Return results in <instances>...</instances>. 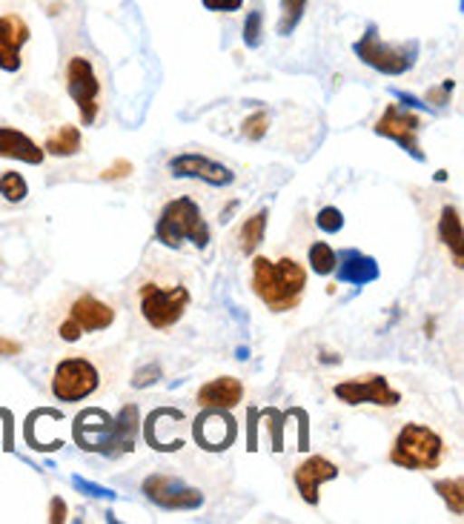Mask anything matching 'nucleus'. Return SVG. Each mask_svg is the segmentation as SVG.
I'll return each mask as SVG.
<instances>
[{
	"label": "nucleus",
	"mask_w": 464,
	"mask_h": 524,
	"mask_svg": "<svg viewBox=\"0 0 464 524\" xmlns=\"http://www.w3.org/2000/svg\"><path fill=\"white\" fill-rule=\"evenodd\" d=\"M261 34H264V12L256 6L244 17V44L246 46H261Z\"/></svg>",
	"instance_id": "obj_26"
},
{
	"label": "nucleus",
	"mask_w": 464,
	"mask_h": 524,
	"mask_svg": "<svg viewBox=\"0 0 464 524\" xmlns=\"http://www.w3.org/2000/svg\"><path fill=\"white\" fill-rule=\"evenodd\" d=\"M421 126H424V121H421L419 115L401 110L399 103H390L387 110H384V115L376 121V132L384 135V138H390V141H396L401 150H407L410 155L421 160V158H424L421 150H419V132H421Z\"/></svg>",
	"instance_id": "obj_11"
},
{
	"label": "nucleus",
	"mask_w": 464,
	"mask_h": 524,
	"mask_svg": "<svg viewBox=\"0 0 464 524\" xmlns=\"http://www.w3.org/2000/svg\"><path fill=\"white\" fill-rule=\"evenodd\" d=\"M98 419H101V424H89L83 415L78 419L75 432H78V442L86 450H98V453H110V456L132 450L135 430H138V410L135 407H123L118 419H110V415H103L98 410Z\"/></svg>",
	"instance_id": "obj_7"
},
{
	"label": "nucleus",
	"mask_w": 464,
	"mask_h": 524,
	"mask_svg": "<svg viewBox=\"0 0 464 524\" xmlns=\"http://www.w3.org/2000/svg\"><path fill=\"white\" fill-rule=\"evenodd\" d=\"M266 218H270V212L258 209L256 215H249V218L238 227L236 241H238V252H241V256H253V252L261 247L264 232H266Z\"/></svg>",
	"instance_id": "obj_20"
},
{
	"label": "nucleus",
	"mask_w": 464,
	"mask_h": 524,
	"mask_svg": "<svg viewBox=\"0 0 464 524\" xmlns=\"http://www.w3.org/2000/svg\"><path fill=\"white\" fill-rule=\"evenodd\" d=\"M123 298L135 327L169 335L187 318L195 301V276L189 267L152 249L132 276Z\"/></svg>",
	"instance_id": "obj_1"
},
{
	"label": "nucleus",
	"mask_w": 464,
	"mask_h": 524,
	"mask_svg": "<svg viewBox=\"0 0 464 524\" xmlns=\"http://www.w3.org/2000/svg\"><path fill=\"white\" fill-rule=\"evenodd\" d=\"M81 147H83L81 130H78V126H72V123H63L61 130H55V132L46 138L44 152L58 155V158H72V155L81 152Z\"/></svg>",
	"instance_id": "obj_21"
},
{
	"label": "nucleus",
	"mask_w": 464,
	"mask_h": 524,
	"mask_svg": "<svg viewBox=\"0 0 464 524\" xmlns=\"http://www.w3.org/2000/svg\"><path fill=\"white\" fill-rule=\"evenodd\" d=\"M355 55H359L367 66L384 72V75H404L416 66L419 58V44H384L379 38L376 26H367V32L362 34V41H355Z\"/></svg>",
	"instance_id": "obj_8"
},
{
	"label": "nucleus",
	"mask_w": 464,
	"mask_h": 524,
	"mask_svg": "<svg viewBox=\"0 0 464 524\" xmlns=\"http://www.w3.org/2000/svg\"><path fill=\"white\" fill-rule=\"evenodd\" d=\"M439 238L441 244L450 249L453 264L461 267V218H459V209L456 207H444L441 209V218H439Z\"/></svg>",
	"instance_id": "obj_19"
},
{
	"label": "nucleus",
	"mask_w": 464,
	"mask_h": 524,
	"mask_svg": "<svg viewBox=\"0 0 464 524\" xmlns=\"http://www.w3.org/2000/svg\"><path fill=\"white\" fill-rule=\"evenodd\" d=\"M21 347L17 344H12V341H0V353H17Z\"/></svg>",
	"instance_id": "obj_33"
},
{
	"label": "nucleus",
	"mask_w": 464,
	"mask_h": 524,
	"mask_svg": "<svg viewBox=\"0 0 464 524\" xmlns=\"http://www.w3.org/2000/svg\"><path fill=\"white\" fill-rule=\"evenodd\" d=\"M333 273L338 276V281L362 286V284H367V281H376V278H379V264L372 261V258H367V256H359V252L347 249L344 256L335 261Z\"/></svg>",
	"instance_id": "obj_18"
},
{
	"label": "nucleus",
	"mask_w": 464,
	"mask_h": 524,
	"mask_svg": "<svg viewBox=\"0 0 464 524\" xmlns=\"http://www.w3.org/2000/svg\"><path fill=\"white\" fill-rule=\"evenodd\" d=\"M123 315V301L118 296L72 286L46 313V335L55 344H81L83 338H95L118 327Z\"/></svg>",
	"instance_id": "obj_2"
},
{
	"label": "nucleus",
	"mask_w": 464,
	"mask_h": 524,
	"mask_svg": "<svg viewBox=\"0 0 464 524\" xmlns=\"http://www.w3.org/2000/svg\"><path fill=\"white\" fill-rule=\"evenodd\" d=\"M209 12H238L244 6V0H201Z\"/></svg>",
	"instance_id": "obj_29"
},
{
	"label": "nucleus",
	"mask_w": 464,
	"mask_h": 524,
	"mask_svg": "<svg viewBox=\"0 0 464 524\" xmlns=\"http://www.w3.org/2000/svg\"><path fill=\"white\" fill-rule=\"evenodd\" d=\"M244 384L238 382V378H232V375H221V378H212V382H207L198 395H195V402H198L201 407L207 410H232V407H238L244 402Z\"/></svg>",
	"instance_id": "obj_16"
},
{
	"label": "nucleus",
	"mask_w": 464,
	"mask_h": 524,
	"mask_svg": "<svg viewBox=\"0 0 464 524\" xmlns=\"http://www.w3.org/2000/svg\"><path fill=\"white\" fill-rule=\"evenodd\" d=\"M310 267H313V273H318V276H330L333 269H335V261H338V256H335V249L327 244V241H315L313 247H310Z\"/></svg>",
	"instance_id": "obj_22"
},
{
	"label": "nucleus",
	"mask_w": 464,
	"mask_h": 524,
	"mask_svg": "<svg viewBox=\"0 0 464 524\" xmlns=\"http://www.w3.org/2000/svg\"><path fill=\"white\" fill-rule=\"evenodd\" d=\"M66 519V504L61 499H52L49 504V521H63Z\"/></svg>",
	"instance_id": "obj_31"
},
{
	"label": "nucleus",
	"mask_w": 464,
	"mask_h": 524,
	"mask_svg": "<svg viewBox=\"0 0 464 524\" xmlns=\"http://www.w3.org/2000/svg\"><path fill=\"white\" fill-rule=\"evenodd\" d=\"M155 238L169 249H181L187 241L198 249H207L212 235H209V224L204 218V209L198 207V201L189 195H181L160 209L158 224H155Z\"/></svg>",
	"instance_id": "obj_6"
},
{
	"label": "nucleus",
	"mask_w": 464,
	"mask_h": 524,
	"mask_svg": "<svg viewBox=\"0 0 464 524\" xmlns=\"http://www.w3.org/2000/svg\"><path fill=\"white\" fill-rule=\"evenodd\" d=\"M266 126H270V118H266V112H256V115H249L244 121V138L249 141H261L266 135Z\"/></svg>",
	"instance_id": "obj_27"
},
{
	"label": "nucleus",
	"mask_w": 464,
	"mask_h": 524,
	"mask_svg": "<svg viewBox=\"0 0 464 524\" xmlns=\"http://www.w3.org/2000/svg\"><path fill=\"white\" fill-rule=\"evenodd\" d=\"M63 81H66V92L78 103V112H81V121L83 126H92L103 110L101 103V78L86 55H72L66 61V69H63Z\"/></svg>",
	"instance_id": "obj_9"
},
{
	"label": "nucleus",
	"mask_w": 464,
	"mask_h": 524,
	"mask_svg": "<svg viewBox=\"0 0 464 524\" xmlns=\"http://www.w3.org/2000/svg\"><path fill=\"white\" fill-rule=\"evenodd\" d=\"M0 158H14V160H24V164H44L46 152L21 130L0 126Z\"/></svg>",
	"instance_id": "obj_17"
},
{
	"label": "nucleus",
	"mask_w": 464,
	"mask_h": 524,
	"mask_svg": "<svg viewBox=\"0 0 464 524\" xmlns=\"http://www.w3.org/2000/svg\"><path fill=\"white\" fill-rule=\"evenodd\" d=\"M436 490L441 493V499L448 501V508L461 516L464 513V499H461V479H444V481H436Z\"/></svg>",
	"instance_id": "obj_25"
},
{
	"label": "nucleus",
	"mask_w": 464,
	"mask_h": 524,
	"mask_svg": "<svg viewBox=\"0 0 464 524\" xmlns=\"http://www.w3.org/2000/svg\"><path fill=\"white\" fill-rule=\"evenodd\" d=\"M0 195H4L9 204H21L29 195L26 178L21 172H4L0 175Z\"/></svg>",
	"instance_id": "obj_24"
},
{
	"label": "nucleus",
	"mask_w": 464,
	"mask_h": 524,
	"mask_svg": "<svg viewBox=\"0 0 464 524\" xmlns=\"http://www.w3.org/2000/svg\"><path fill=\"white\" fill-rule=\"evenodd\" d=\"M75 481V487H81V490H89V493H92V496H112L110 490H103V487H98V484H89V481H83V479H72Z\"/></svg>",
	"instance_id": "obj_32"
},
{
	"label": "nucleus",
	"mask_w": 464,
	"mask_h": 524,
	"mask_svg": "<svg viewBox=\"0 0 464 524\" xmlns=\"http://www.w3.org/2000/svg\"><path fill=\"white\" fill-rule=\"evenodd\" d=\"M333 395L347 407H379V410H396L401 404V393L392 387L384 375H355L344 378L333 387Z\"/></svg>",
	"instance_id": "obj_10"
},
{
	"label": "nucleus",
	"mask_w": 464,
	"mask_h": 524,
	"mask_svg": "<svg viewBox=\"0 0 464 524\" xmlns=\"http://www.w3.org/2000/svg\"><path fill=\"white\" fill-rule=\"evenodd\" d=\"M121 375L118 350H86L63 355L49 375V390L63 404H81L112 390Z\"/></svg>",
	"instance_id": "obj_3"
},
{
	"label": "nucleus",
	"mask_w": 464,
	"mask_h": 524,
	"mask_svg": "<svg viewBox=\"0 0 464 524\" xmlns=\"http://www.w3.org/2000/svg\"><path fill=\"white\" fill-rule=\"evenodd\" d=\"M249 286L261 298V304L270 313H293L304 301L307 293V269L298 258H253V273H249Z\"/></svg>",
	"instance_id": "obj_4"
},
{
	"label": "nucleus",
	"mask_w": 464,
	"mask_h": 524,
	"mask_svg": "<svg viewBox=\"0 0 464 524\" xmlns=\"http://www.w3.org/2000/svg\"><path fill=\"white\" fill-rule=\"evenodd\" d=\"M132 172V164H127V160H118V164L112 170H103V178L106 180H115V178H123Z\"/></svg>",
	"instance_id": "obj_30"
},
{
	"label": "nucleus",
	"mask_w": 464,
	"mask_h": 524,
	"mask_svg": "<svg viewBox=\"0 0 464 524\" xmlns=\"http://www.w3.org/2000/svg\"><path fill=\"white\" fill-rule=\"evenodd\" d=\"M144 493L147 499H152L155 504L167 510H192V508H201V493L187 487L181 479L167 476V473H155L144 481Z\"/></svg>",
	"instance_id": "obj_12"
},
{
	"label": "nucleus",
	"mask_w": 464,
	"mask_h": 524,
	"mask_svg": "<svg viewBox=\"0 0 464 524\" xmlns=\"http://www.w3.org/2000/svg\"><path fill=\"white\" fill-rule=\"evenodd\" d=\"M304 9H307V0H281V17H278V34H287L301 24V17H304Z\"/></svg>",
	"instance_id": "obj_23"
},
{
	"label": "nucleus",
	"mask_w": 464,
	"mask_h": 524,
	"mask_svg": "<svg viewBox=\"0 0 464 524\" xmlns=\"http://www.w3.org/2000/svg\"><path fill=\"white\" fill-rule=\"evenodd\" d=\"M448 456L450 444L444 442L441 432L419 422L404 424L390 444V461L404 470H416V473H421V470H439L448 461Z\"/></svg>",
	"instance_id": "obj_5"
},
{
	"label": "nucleus",
	"mask_w": 464,
	"mask_h": 524,
	"mask_svg": "<svg viewBox=\"0 0 464 524\" xmlns=\"http://www.w3.org/2000/svg\"><path fill=\"white\" fill-rule=\"evenodd\" d=\"M338 476V467L327 459V456H310L304 459L293 473V481H295V490L301 493L307 504H318V487L324 481H333Z\"/></svg>",
	"instance_id": "obj_15"
},
{
	"label": "nucleus",
	"mask_w": 464,
	"mask_h": 524,
	"mask_svg": "<svg viewBox=\"0 0 464 524\" xmlns=\"http://www.w3.org/2000/svg\"><path fill=\"white\" fill-rule=\"evenodd\" d=\"M167 170L175 175V178H198L204 184H212V187H229L232 180H236V172L229 167L218 164V160H212L201 152H184V155H175L169 158Z\"/></svg>",
	"instance_id": "obj_13"
},
{
	"label": "nucleus",
	"mask_w": 464,
	"mask_h": 524,
	"mask_svg": "<svg viewBox=\"0 0 464 524\" xmlns=\"http://www.w3.org/2000/svg\"><path fill=\"white\" fill-rule=\"evenodd\" d=\"M315 224H318V229H324V232H338V229L344 227V215L338 212L335 207H324V209L318 212Z\"/></svg>",
	"instance_id": "obj_28"
},
{
	"label": "nucleus",
	"mask_w": 464,
	"mask_h": 524,
	"mask_svg": "<svg viewBox=\"0 0 464 524\" xmlns=\"http://www.w3.org/2000/svg\"><path fill=\"white\" fill-rule=\"evenodd\" d=\"M32 38V29L17 12L0 15V69L21 72L24 66V46Z\"/></svg>",
	"instance_id": "obj_14"
}]
</instances>
